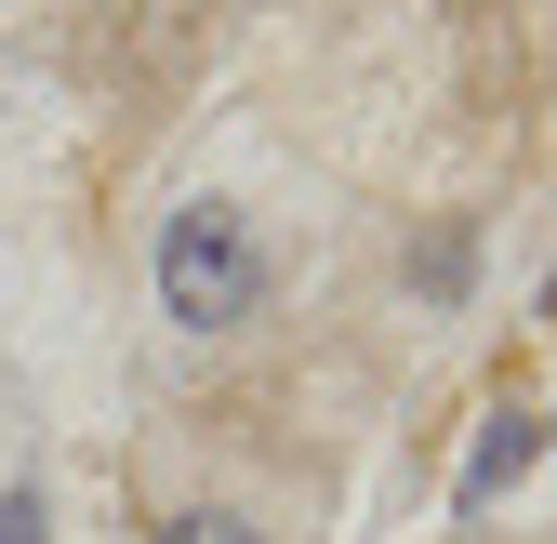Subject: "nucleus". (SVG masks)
Instances as JSON below:
<instances>
[{
    "label": "nucleus",
    "mask_w": 557,
    "mask_h": 544,
    "mask_svg": "<svg viewBox=\"0 0 557 544\" xmlns=\"http://www.w3.org/2000/svg\"><path fill=\"white\" fill-rule=\"evenodd\" d=\"M252 293H265L252 226L226 213V199H186L173 239H160V306H173L186 332H239V319H252Z\"/></svg>",
    "instance_id": "obj_1"
},
{
    "label": "nucleus",
    "mask_w": 557,
    "mask_h": 544,
    "mask_svg": "<svg viewBox=\"0 0 557 544\" xmlns=\"http://www.w3.org/2000/svg\"><path fill=\"white\" fill-rule=\"evenodd\" d=\"M531 452H544V425H531V412H505L492 438H478V465H465V505H492V492L518 479V465H531Z\"/></svg>",
    "instance_id": "obj_2"
},
{
    "label": "nucleus",
    "mask_w": 557,
    "mask_h": 544,
    "mask_svg": "<svg viewBox=\"0 0 557 544\" xmlns=\"http://www.w3.org/2000/svg\"><path fill=\"white\" fill-rule=\"evenodd\" d=\"M160 544H265V531H252V518H213V505H199V518H173Z\"/></svg>",
    "instance_id": "obj_3"
},
{
    "label": "nucleus",
    "mask_w": 557,
    "mask_h": 544,
    "mask_svg": "<svg viewBox=\"0 0 557 544\" xmlns=\"http://www.w3.org/2000/svg\"><path fill=\"white\" fill-rule=\"evenodd\" d=\"M0 544H40V505L14 492V505H0Z\"/></svg>",
    "instance_id": "obj_4"
},
{
    "label": "nucleus",
    "mask_w": 557,
    "mask_h": 544,
    "mask_svg": "<svg viewBox=\"0 0 557 544\" xmlns=\"http://www.w3.org/2000/svg\"><path fill=\"white\" fill-rule=\"evenodd\" d=\"M544 319H557V293H544Z\"/></svg>",
    "instance_id": "obj_5"
}]
</instances>
